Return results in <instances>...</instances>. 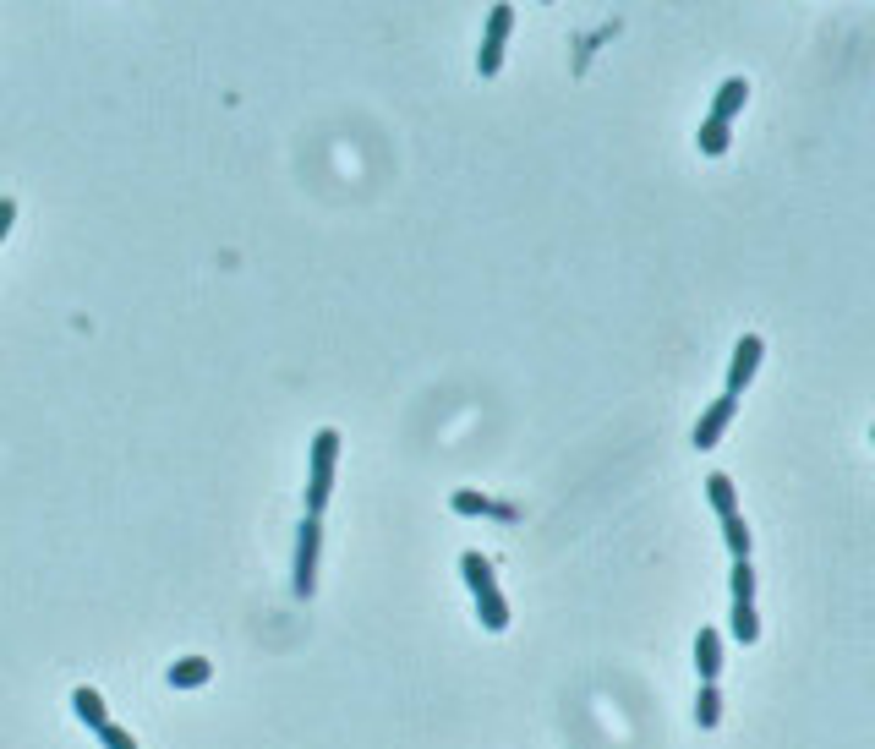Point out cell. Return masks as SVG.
Masks as SVG:
<instances>
[{
    "label": "cell",
    "instance_id": "3",
    "mask_svg": "<svg viewBox=\"0 0 875 749\" xmlns=\"http://www.w3.org/2000/svg\"><path fill=\"white\" fill-rule=\"evenodd\" d=\"M509 28H515V6H493V17H487V33H482V50H476V72H482V77H493L498 66H504Z\"/></svg>",
    "mask_w": 875,
    "mask_h": 749
},
{
    "label": "cell",
    "instance_id": "15",
    "mask_svg": "<svg viewBox=\"0 0 875 749\" xmlns=\"http://www.w3.org/2000/svg\"><path fill=\"white\" fill-rule=\"evenodd\" d=\"M460 575H465V585H471V591H482V585H493V564H487L482 553H465V558H460Z\"/></svg>",
    "mask_w": 875,
    "mask_h": 749
},
{
    "label": "cell",
    "instance_id": "8",
    "mask_svg": "<svg viewBox=\"0 0 875 749\" xmlns=\"http://www.w3.org/2000/svg\"><path fill=\"white\" fill-rule=\"evenodd\" d=\"M476 613H482V629H493V635L509 629V602H504L498 585H482V591H476Z\"/></svg>",
    "mask_w": 875,
    "mask_h": 749
},
{
    "label": "cell",
    "instance_id": "19",
    "mask_svg": "<svg viewBox=\"0 0 875 749\" xmlns=\"http://www.w3.org/2000/svg\"><path fill=\"white\" fill-rule=\"evenodd\" d=\"M99 744L104 749H137V739L126 728H115V722H104V728H99Z\"/></svg>",
    "mask_w": 875,
    "mask_h": 749
},
{
    "label": "cell",
    "instance_id": "6",
    "mask_svg": "<svg viewBox=\"0 0 875 749\" xmlns=\"http://www.w3.org/2000/svg\"><path fill=\"white\" fill-rule=\"evenodd\" d=\"M695 673H700V684H717V673H722V635L717 629H700L695 635Z\"/></svg>",
    "mask_w": 875,
    "mask_h": 749
},
{
    "label": "cell",
    "instance_id": "21",
    "mask_svg": "<svg viewBox=\"0 0 875 749\" xmlns=\"http://www.w3.org/2000/svg\"><path fill=\"white\" fill-rule=\"evenodd\" d=\"M493 514H498L504 525H515V520H520V509H515V503H493Z\"/></svg>",
    "mask_w": 875,
    "mask_h": 749
},
{
    "label": "cell",
    "instance_id": "18",
    "mask_svg": "<svg viewBox=\"0 0 875 749\" xmlns=\"http://www.w3.org/2000/svg\"><path fill=\"white\" fill-rule=\"evenodd\" d=\"M449 509H454V514H493V498H482V493H454Z\"/></svg>",
    "mask_w": 875,
    "mask_h": 749
},
{
    "label": "cell",
    "instance_id": "7",
    "mask_svg": "<svg viewBox=\"0 0 875 749\" xmlns=\"http://www.w3.org/2000/svg\"><path fill=\"white\" fill-rule=\"evenodd\" d=\"M744 99H750V83H744V77H728V83L717 88V104H711V115H706V121L733 126V115L744 110Z\"/></svg>",
    "mask_w": 875,
    "mask_h": 749
},
{
    "label": "cell",
    "instance_id": "2",
    "mask_svg": "<svg viewBox=\"0 0 875 749\" xmlns=\"http://www.w3.org/2000/svg\"><path fill=\"white\" fill-rule=\"evenodd\" d=\"M318 547H323V525L307 514V520H301V531H296V569H290V575H296L290 585H296L301 602L318 591Z\"/></svg>",
    "mask_w": 875,
    "mask_h": 749
},
{
    "label": "cell",
    "instance_id": "10",
    "mask_svg": "<svg viewBox=\"0 0 875 749\" xmlns=\"http://www.w3.org/2000/svg\"><path fill=\"white\" fill-rule=\"evenodd\" d=\"M706 498H711V509H717L722 520H733V514H739V493H733V482L722 471L706 476Z\"/></svg>",
    "mask_w": 875,
    "mask_h": 749
},
{
    "label": "cell",
    "instance_id": "11",
    "mask_svg": "<svg viewBox=\"0 0 875 749\" xmlns=\"http://www.w3.org/2000/svg\"><path fill=\"white\" fill-rule=\"evenodd\" d=\"M72 711H77V717H83V722H88V728H93V733H99V728H104V722H110V711H104V700H99V689H77V695H72Z\"/></svg>",
    "mask_w": 875,
    "mask_h": 749
},
{
    "label": "cell",
    "instance_id": "12",
    "mask_svg": "<svg viewBox=\"0 0 875 749\" xmlns=\"http://www.w3.org/2000/svg\"><path fill=\"white\" fill-rule=\"evenodd\" d=\"M208 673H214V662L186 657V662H175V667H170V684H175V689H197V684H208Z\"/></svg>",
    "mask_w": 875,
    "mask_h": 749
},
{
    "label": "cell",
    "instance_id": "17",
    "mask_svg": "<svg viewBox=\"0 0 875 749\" xmlns=\"http://www.w3.org/2000/svg\"><path fill=\"white\" fill-rule=\"evenodd\" d=\"M700 154H728V126H722V121L700 126Z\"/></svg>",
    "mask_w": 875,
    "mask_h": 749
},
{
    "label": "cell",
    "instance_id": "20",
    "mask_svg": "<svg viewBox=\"0 0 875 749\" xmlns=\"http://www.w3.org/2000/svg\"><path fill=\"white\" fill-rule=\"evenodd\" d=\"M11 219H17V203H11V197H0V241H6Z\"/></svg>",
    "mask_w": 875,
    "mask_h": 749
},
{
    "label": "cell",
    "instance_id": "5",
    "mask_svg": "<svg viewBox=\"0 0 875 749\" xmlns=\"http://www.w3.org/2000/svg\"><path fill=\"white\" fill-rule=\"evenodd\" d=\"M761 334H744L739 350H733V367H728V394H744V383L755 378V367H761Z\"/></svg>",
    "mask_w": 875,
    "mask_h": 749
},
{
    "label": "cell",
    "instance_id": "4",
    "mask_svg": "<svg viewBox=\"0 0 875 749\" xmlns=\"http://www.w3.org/2000/svg\"><path fill=\"white\" fill-rule=\"evenodd\" d=\"M733 411H739V394H722V400H711V411L695 421V449H711V443H717L722 432H728Z\"/></svg>",
    "mask_w": 875,
    "mask_h": 749
},
{
    "label": "cell",
    "instance_id": "14",
    "mask_svg": "<svg viewBox=\"0 0 875 749\" xmlns=\"http://www.w3.org/2000/svg\"><path fill=\"white\" fill-rule=\"evenodd\" d=\"M728 585H733V602H755V569H750V558H733Z\"/></svg>",
    "mask_w": 875,
    "mask_h": 749
},
{
    "label": "cell",
    "instance_id": "1",
    "mask_svg": "<svg viewBox=\"0 0 875 749\" xmlns=\"http://www.w3.org/2000/svg\"><path fill=\"white\" fill-rule=\"evenodd\" d=\"M334 460H340V432L323 427L312 432V482H307V514L318 520L334 498Z\"/></svg>",
    "mask_w": 875,
    "mask_h": 749
},
{
    "label": "cell",
    "instance_id": "16",
    "mask_svg": "<svg viewBox=\"0 0 875 749\" xmlns=\"http://www.w3.org/2000/svg\"><path fill=\"white\" fill-rule=\"evenodd\" d=\"M722 536H728V553L733 558H750V525H744V514L722 520Z\"/></svg>",
    "mask_w": 875,
    "mask_h": 749
},
{
    "label": "cell",
    "instance_id": "13",
    "mask_svg": "<svg viewBox=\"0 0 875 749\" xmlns=\"http://www.w3.org/2000/svg\"><path fill=\"white\" fill-rule=\"evenodd\" d=\"M717 717H722V695H717V684H700L695 722H700V728H717Z\"/></svg>",
    "mask_w": 875,
    "mask_h": 749
},
{
    "label": "cell",
    "instance_id": "9",
    "mask_svg": "<svg viewBox=\"0 0 875 749\" xmlns=\"http://www.w3.org/2000/svg\"><path fill=\"white\" fill-rule=\"evenodd\" d=\"M728 635L739 640V646H755V635H761V618H755V602H733V613H728Z\"/></svg>",
    "mask_w": 875,
    "mask_h": 749
}]
</instances>
